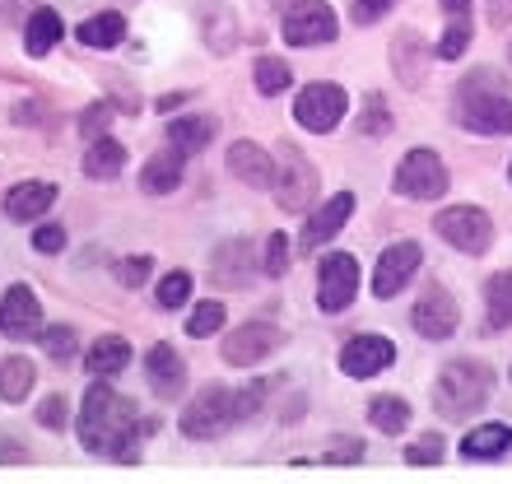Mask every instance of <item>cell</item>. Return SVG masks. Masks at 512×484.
I'll return each mask as SVG.
<instances>
[{"label": "cell", "mask_w": 512, "mask_h": 484, "mask_svg": "<svg viewBox=\"0 0 512 484\" xmlns=\"http://www.w3.org/2000/svg\"><path fill=\"white\" fill-rule=\"evenodd\" d=\"M135 401L117 396L108 387V377H98L94 387L84 391V405H80V443L84 452H108L117 461H135L140 457V424H135Z\"/></svg>", "instance_id": "6da1fadb"}, {"label": "cell", "mask_w": 512, "mask_h": 484, "mask_svg": "<svg viewBox=\"0 0 512 484\" xmlns=\"http://www.w3.org/2000/svg\"><path fill=\"white\" fill-rule=\"evenodd\" d=\"M452 117H457L461 131H475V135H508L512 131V98H508V84H503L499 70H471L461 75L457 84V98H452Z\"/></svg>", "instance_id": "7a4b0ae2"}, {"label": "cell", "mask_w": 512, "mask_h": 484, "mask_svg": "<svg viewBox=\"0 0 512 484\" xmlns=\"http://www.w3.org/2000/svg\"><path fill=\"white\" fill-rule=\"evenodd\" d=\"M489 391H494V373L480 359H452L433 382V410L443 419H471L485 410Z\"/></svg>", "instance_id": "3957f363"}, {"label": "cell", "mask_w": 512, "mask_h": 484, "mask_svg": "<svg viewBox=\"0 0 512 484\" xmlns=\"http://www.w3.org/2000/svg\"><path fill=\"white\" fill-rule=\"evenodd\" d=\"M270 187H275V205L284 215H303L322 196V177H317V168L308 163L303 149L280 140V149H275V182Z\"/></svg>", "instance_id": "277c9868"}, {"label": "cell", "mask_w": 512, "mask_h": 484, "mask_svg": "<svg viewBox=\"0 0 512 484\" xmlns=\"http://www.w3.org/2000/svg\"><path fill=\"white\" fill-rule=\"evenodd\" d=\"M233 424H238V401H233V391L219 387V382L196 391L187 401V410H182V419H177V429L187 433L191 443H210L219 433H229Z\"/></svg>", "instance_id": "5b68a950"}, {"label": "cell", "mask_w": 512, "mask_h": 484, "mask_svg": "<svg viewBox=\"0 0 512 484\" xmlns=\"http://www.w3.org/2000/svg\"><path fill=\"white\" fill-rule=\"evenodd\" d=\"M391 187L401 191V196H410V201H438V196H447V163L429 145H415L396 163Z\"/></svg>", "instance_id": "8992f818"}, {"label": "cell", "mask_w": 512, "mask_h": 484, "mask_svg": "<svg viewBox=\"0 0 512 484\" xmlns=\"http://www.w3.org/2000/svg\"><path fill=\"white\" fill-rule=\"evenodd\" d=\"M280 33L289 47H326L336 42L340 24L326 0H289V10L280 14Z\"/></svg>", "instance_id": "52a82bcc"}, {"label": "cell", "mask_w": 512, "mask_h": 484, "mask_svg": "<svg viewBox=\"0 0 512 484\" xmlns=\"http://www.w3.org/2000/svg\"><path fill=\"white\" fill-rule=\"evenodd\" d=\"M433 229H438V238L447 247H457L466 256H485L489 242H494V219L480 205H452V210H443L433 219Z\"/></svg>", "instance_id": "ba28073f"}, {"label": "cell", "mask_w": 512, "mask_h": 484, "mask_svg": "<svg viewBox=\"0 0 512 484\" xmlns=\"http://www.w3.org/2000/svg\"><path fill=\"white\" fill-rule=\"evenodd\" d=\"M354 294H359V261L350 252L322 256V270H317V308L326 317H340L354 303Z\"/></svg>", "instance_id": "9c48e42d"}, {"label": "cell", "mask_w": 512, "mask_h": 484, "mask_svg": "<svg viewBox=\"0 0 512 484\" xmlns=\"http://www.w3.org/2000/svg\"><path fill=\"white\" fill-rule=\"evenodd\" d=\"M345 112H350V94L340 84H308L294 103V121L312 135H331Z\"/></svg>", "instance_id": "30bf717a"}, {"label": "cell", "mask_w": 512, "mask_h": 484, "mask_svg": "<svg viewBox=\"0 0 512 484\" xmlns=\"http://www.w3.org/2000/svg\"><path fill=\"white\" fill-rule=\"evenodd\" d=\"M256 252H252V238H224L210 252V266H205V275H210V284L215 289H224V294H233V289H247L256 275Z\"/></svg>", "instance_id": "8fae6325"}, {"label": "cell", "mask_w": 512, "mask_h": 484, "mask_svg": "<svg viewBox=\"0 0 512 484\" xmlns=\"http://www.w3.org/2000/svg\"><path fill=\"white\" fill-rule=\"evenodd\" d=\"M0 336L10 340H33L42 336V303L33 294V284H10L0 298Z\"/></svg>", "instance_id": "7c38bea8"}, {"label": "cell", "mask_w": 512, "mask_h": 484, "mask_svg": "<svg viewBox=\"0 0 512 484\" xmlns=\"http://www.w3.org/2000/svg\"><path fill=\"white\" fill-rule=\"evenodd\" d=\"M396 363V345H391L387 336H378V331H364V336H350L345 340V350H340V373L345 377H378L382 368H391Z\"/></svg>", "instance_id": "4fadbf2b"}, {"label": "cell", "mask_w": 512, "mask_h": 484, "mask_svg": "<svg viewBox=\"0 0 512 484\" xmlns=\"http://www.w3.org/2000/svg\"><path fill=\"white\" fill-rule=\"evenodd\" d=\"M424 266V252H419V242H391L387 252L378 256V270H373V294L378 298H396L405 284L415 280V270Z\"/></svg>", "instance_id": "5bb4252c"}, {"label": "cell", "mask_w": 512, "mask_h": 484, "mask_svg": "<svg viewBox=\"0 0 512 484\" xmlns=\"http://www.w3.org/2000/svg\"><path fill=\"white\" fill-rule=\"evenodd\" d=\"M280 345H284L280 326L247 322V326H238V331H229V340H224V363H233V368H252V363L270 359Z\"/></svg>", "instance_id": "9a60e30c"}, {"label": "cell", "mask_w": 512, "mask_h": 484, "mask_svg": "<svg viewBox=\"0 0 512 484\" xmlns=\"http://www.w3.org/2000/svg\"><path fill=\"white\" fill-rule=\"evenodd\" d=\"M410 322H415V331L424 340H447L452 331H457L461 312H457V303H452V294H447L443 284H429V289L419 294L415 312H410Z\"/></svg>", "instance_id": "2e32d148"}, {"label": "cell", "mask_w": 512, "mask_h": 484, "mask_svg": "<svg viewBox=\"0 0 512 484\" xmlns=\"http://www.w3.org/2000/svg\"><path fill=\"white\" fill-rule=\"evenodd\" d=\"M350 215H354V191H336V196L322 201V210L308 219V229H303V238H298V252H308V256L322 252L326 242L350 224Z\"/></svg>", "instance_id": "e0dca14e"}, {"label": "cell", "mask_w": 512, "mask_h": 484, "mask_svg": "<svg viewBox=\"0 0 512 484\" xmlns=\"http://www.w3.org/2000/svg\"><path fill=\"white\" fill-rule=\"evenodd\" d=\"M145 377H149V391L159 396V401H173L182 396L187 387V359L173 350V345H154L145 354Z\"/></svg>", "instance_id": "ac0fdd59"}, {"label": "cell", "mask_w": 512, "mask_h": 484, "mask_svg": "<svg viewBox=\"0 0 512 484\" xmlns=\"http://www.w3.org/2000/svg\"><path fill=\"white\" fill-rule=\"evenodd\" d=\"M429 61H433L429 42L419 38L415 28H401V33L391 38V70H396V80H401L405 89H419V84H424Z\"/></svg>", "instance_id": "d6986e66"}, {"label": "cell", "mask_w": 512, "mask_h": 484, "mask_svg": "<svg viewBox=\"0 0 512 484\" xmlns=\"http://www.w3.org/2000/svg\"><path fill=\"white\" fill-rule=\"evenodd\" d=\"M56 205V182H42V177H33V182H19V187L5 191V215L19 219V224H28V219H42L47 210Z\"/></svg>", "instance_id": "ffe728a7"}, {"label": "cell", "mask_w": 512, "mask_h": 484, "mask_svg": "<svg viewBox=\"0 0 512 484\" xmlns=\"http://www.w3.org/2000/svg\"><path fill=\"white\" fill-rule=\"evenodd\" d=\"M229 173L238 177V182H247V187L266 191L270 182H275V168H270V154L256 140H233L229 145Z\"/></svg>", "instance_id": "44dd1931"}, {"label": "cell", "mask_w": 512, "mask_h": 484, "mask_svg": "<svg viewBox=\"0 0 512 484\" xmlns=\"http://www.w3.org/2000/svg\"><path fill=\"white\" fill-rule=\"evenodd\" d=\"M182 173H187V154L168 145L163 154H154V159L140 168V187H145L149 196H168V191L182 187Z\"/></svg>", "instance_id": "7402d4cb"}, {"label": "cell", "mask_w": 512, "mask_h": 484, "mask_svg": "<svg viewBox=\"0 0 512 484\" xmlns=\"http://www.w3.org/2000/svg\"><path fill=\"white\" fill-rule=\"evenodd\" d=\"M84 177H94V182H112V177H122L126 168V145L122 140H112V135H98V140H89V149H84Z\"/></svg>", "instance_id": "603a6c76"}, {"label": "cell", "mask_w": 512, "mask_h": 484, "mask_svg": "<svg viewBox=\"0 0 512 484\" xmlns=\"http://www.w3.org/2000/svg\"><path fill=\"white\" fill-rule=\"evenodd\" d=\"M215 131H219V121L210 117V112H196V117H173L168 121V145L173 149H182V154H201L210 140H215Z\"/></svg>", "instance_id": "cb8c5ba5"}, {"label": "cell", "mask_w": 512, "mask_h": 484, "mask_svg": "<svg viewBox=\"0 0 512 484\" xmlns=\"http://www.w3.org/2000/svg\"><path fill=\"white\" fill-rule=\"evenodd\" d=\"M512 452V429L508 424H480L461 438V457L466 461H499Z\"/></svg>", "instance_id": "d4e9b609"}, {"label": "cell", "mask_w": 512, "mask_h": 484, "mask_svg": "<svg viewBox=\"0 0 512 484\" xmlns=\"http://www.w3.org/2000/svg\"><path fill=\"white\" fill-rule=\"evenodd\" d=\"M75 38H80L84 47H94V52H112V47H122L126 42V19L117 10L89 14V19L75 28Z\"/></svg>", "instance_id": "484cf974"}, {"label": "cell", "mask_w": 512, "mask_h": 484, "mask_svg": "<svg viewBox=\"0 0 512 484\" xmlns=\"http://www.w3.org/2000/svg\"><path fill=\"white\" fill-rule=\"evenodd\" d=\"M61 38H66V24H61V14L56 10L42 5V10L28 14V28H24V52L28 56H47Z\"/></svg>", "instance_id": "4316f807"}, {"label": "cell", "mask_w": 512, "mask_h": 484, "mask_svg": "<svg viewBox=\"0 0 512 484\" xmlns=\"http://www.w3.org/2000/svg\"><path fill=\"white\" fill-rule=\"evenodd\" d=\"M33 387H38V368H33V359H24V354L0 359V401L24 405V396Z\"/></svg>", "instance_id": "83f0119b"}, {"label": "cell", "mask_w": 512, "mask_h": 484, "mask_svg": "<svg viewBox=\"0 0 512 484\" xmlns=\"http://www.w3.org/2000/svg\"><path fill=\"white\" fill-rule=\"evenodd\" d=\"M126 363H131V345L122 336H98L89 345V354H84V368L94 377H117Z\"/></svg>", "instance_id": "f1b7e54d"}, {"label": "cell", "mask_w": 512, "mask_h": 484, "mask_svg": "<svg viewBox=\"0 0 512 484\" xmlns=\"http://www.w3.org/2000/svg\"><path fill=\"white\" fill-rule=\"evenodd\" d=\"M485 308H489V326H494V331H508V326H512V270L489 275Z\"/></svg>", "instance_id": "f546056e"}, {"label": "cell", "mask_w": 512, "mask_h": 484, "mask_svg": "<svg viewBox=\"0 0 512 484\" xmlns=\"http://www.w3.org/2000/svg\"><path fill=\"white\" fill-rule=\"evenodd\" d=\"M368 419H373V429H378V433L396 438V433L410 429V401H401V396H373Z\"/></svg>", "instance_id": "4dcf8cb0"}, {"label": "cell", "mask_w": 512, "mask_h": 484, "mask_svg": "<svg viewBox=\"0 0 512 484\" xmlns=\"http://www.w3.org/2000/svg\"><path fill=\"white\" fill-rule=\"evenodd\" d=\"M252 80H256V89H261L266 98H275V94H284V89L294 84V70L284 66V56H256Z\"/></svg>", "instance_id": "1f68e13d"}, {"label": "cell", "mask_w": 512, "mask_h": 484, "mask_svg": "<svg viewBox=\"0 0 512 484\" xmlns=\"http://www.w3.org/2000/svg\"><path fill=\"white\" fill-rule=\"evenodd\" d=\"M280 387V377H252L243 391H233V401H238V424L252 415H261V405H266V396Z\"/></svg>", "instance_id": "d6a6232c"}, {"label": "cell", "mask_w": 512, "mask_h": 484, "mask_svg": "<svg viewBox=\"0 0 512 484\" xmlns=\"http://www.w3.org/2000/svg\"><path fill=\"white\" fill-rule=\"evenodd\" d=\"M187 298H191V275H187V270H173V275H163L159 289H154V303H159L163 312L182 308Z\"/></svg>", "instance_id": "836d02e7"}, {"label": "cell", "mask_w": 512, "mask_h": 484, "mask_svg": "<svg viewBox=\"0 0 512 484\" xmlns=\"http://www.w3.org/2000/svg\"><path fill=\"white\" fill-rule=\"evenodd\" d=\"M466 47H471V19H452V24L443 28V38H438L433 52L443 56V61H457V56H466Z\"/></svg>", "instance_id": "e575fe53"}, {"label": "cell", "mask_w": 512, "mask_h": 484, "mask_svg": "<svg viewBox=\"0 0 512 484\" xmlns=\"http://www.w3.org/2000/svg\"><path fill=\"white\" fill-rule=\"evenodd\" d=\"M224 303H196V312L187 317V336H196V340H205V336H215L219 326H224Z\"/></svg>", "instance_id": "d590c367"}, {"label": "cell", "mask_w": 512, "mask_h": 484, "mask_svg": "<svg viewBox=\"0 0 512 484\" xmlns=\"http://www.w3.org/2000/svg\"><path fill=\"white\" fill-rule=\"evenodd\" d=\"M42 350L56 363L75 359V326H42Z\"/></svg>", "instance_id": "8d00e7d4"}, {"label": "cell", "mask_w": 512, "mask_h": 484, "mask_svg": "<svg viewBox=\"0 0 512 484\" xmlns=\"http://www.w3.org/2000/svg\"><path fill=\"white\" fill-rule=\"evenodd\" d=\"M359 131H364V135H387V131H391L387 98H382V94H368V98H364V112H359Z\"/></svg>", "instance_id": "74e56055"}, {"label": "cell", "mask_w": 512, "mask_h": 484, "mask_svg": "<svg viewBox=\"0 0 512 484\" xmlns=\"http://www.w3.org/2000/svg\"><path fill=\"white\" fill-rule=\"evenodd\" d=\"M443 452H447L443 433H424V438H415V443H410L405 461H410V466H438V461H443Z\"/></svg>", "instance_id": "f35d334b"}, {"label": "cell", "mask_w": 512, "mask_h": 484, "mask_svg": "<svg viewBox=\"0 0 512 484\" xmlns=\"http://www.w3.org/2000/svg\"><path fill=\"white\" fill-rule=\"evenodd\" d=\"M38 424H42V429H52V433H61L70 424V405H66V396H61V391H56V396H42Z\"/></svg>", "instance_id": "ab89813d"}, {"label": "cell", "mask_w": 512, "mask_h": 484, "mask_svg": "<svg viewBox=\"0 0 512 484\" xmlns=\"http://www.w3.org/2000/svg\"><path fill=\"white\" fill-rule=\"evenodd\" d=\"M149 275H154V256H126V261H117V280L126 289H140Z\"/></svg>", "instance_id": "60d3db41"}, {"label": "cell", "mask_w": 512, "mask_h": 484, "mask_svg": "<svg viewBox=\"0 0 512 484\" xmlns=\"http://www.w3.org/2000/svg\"><path fill=\"white\" fill-rule=\"evenodd\" d=\"M289 242H284V233H270V242H266V261H261V270H266L270 280H280L284 270H289Z\"/></svg>", "instance_id": "b9f144b4"}, {"label": "cell", "mask_w": 512, "mask_h": 484, "mask_svg": "<svg viewBox=\"0 0 512 484\" xmlns=\"http://www.w3.org/2000/svg\"><path fill=\"white\" fill-rule=\"evenodd\" d=\"M108 126H112V103H94V108H84V117H80V135H84V140L108 135Z\"/></svg>", "instance_id": "7bdbcfd3"}, {"label": "cell", "mask_w": 512, "mask_h": 484, "mask_svg": "<svg viewBox=\"0 0 512 484\" xmlns=\"http://www.w3.org/2000/svg\"><path fill=\"white\" fill-rule=\"evenodd\" d=\"M391 5H396V0H354V5H350V19L359 28H364V24H378Z\"/></svg>", "instance_id": "ee69618b"}, {"label": "cell", "mask_w": 512, "mask_h": 484, "mask_svg": "<svg viewBox=\"0 0 512 484\" xmlns=\"http://www.w3.org/2000/svg\"><path fill=\"white\" fill-rule=\"evenodd\" d=\"M33 247H38L42 256H56L66 247V229H61V224H42V229H33Z\"/></svg>", "instance_id": "f6af8a7d"}, {"label": "cell", "mask_w": 512, "mask_h": 484, "mask_svg": "<svg viewBox=\"0 0 512 484\" xmlns=\"http://www.w3.org/2000/svg\"><path fill=\"white\" fill-rule=\"evenodd\" d=\"M326 461H336V466H354V461H364V443H359V438H336L331 452H326Z\"/></svg>", "instance_id": "bcb514c9"}, {"label": "cell", "mask_w": 512, "mask_h": 484, "mask_svg": "<svg viewBox=\"0 0 512 484\" xmlns=\"http://www.w3.org/2000/svg\"><path fill=\"white\" fill-rule=\"evenodd\" d=\"M485 14H489V28L508 33V24H512V0H485Z\"/></svg>", "instance_id": "7dc6e473"}, {"label": "cell", "mask_w": 512, "mask_h": 484, "mask_svg": "<svg viewBox=\"0 0 512 484\" xmlns=\"http://www.w3.org/2000/svg\"><path fill=\"white\" fill-rule=\"evenodd\" d=\"M447 19H471V0H443Z\"/></svg>", "instance_id": "c3c4849f"}, {"label": "cell", "mask_w": 512, "mask_h": 484, "mask_svg": "<svg viewBox=\"0 0 512 484\" xmlns=\"http://www.w3.org/2000/svg\"><path fill=\"white\" fill-rule=\"evenodd\" d=\"M0 461H24V447L14 438H0Z\"/></svg>", "instance_id": "681fc988"}, {"label": "cell", "mask_w": 512, "mask_h": 484, "mask_svg": "<svg viewBox=\"0 0 512 484\" xmlns=\"http://www.w3.org/2000/svg\"><path fill=\"white\" fill-rule=\"evenodd\" d=\"M177 103H182V94H163V98H159V112H173Z\"/></svg>", "instance_id": "f907efd6"}, {"label": "cell", "mask_w": 512, "mask_h": 484, "mask_svg": "<svg viewBox=\"0 0 512 484\" xmlns=\"http://www.w3.org/2000/svg\"><path fill=\"white\" fill-rule=\"evenodd\" d=\"M508 61H512V42H508Z\"/></svg>", "instance_id": "816d5d0a"}, {"label": "cell", "mask_w": 512, "mask_h": 484, "mask_svg": "<svg viewBox=\"0 0 512 484\" xmlns=\"http://www.w3.org/2000/svg\"><path fill=\"white\" fill-rule=\"evenodd\" d=\"M508 177H512V168H508Z\"/></svg>", "instance_id": "f5cc1de1"}, {"label": "cell", "mask_w": 512, "mask_h": 484, "mask_svg": "<svg viewBox=\"0 0 512 484\" xmlns=\"http://www.w3.org/2000/svg\"><path fill=\"white\" fill-rule=\"evenodd\" d=\"M284 5H289V0H284Z\"/></svg>", "instance_id": "db71d44e"}]
</instances>
